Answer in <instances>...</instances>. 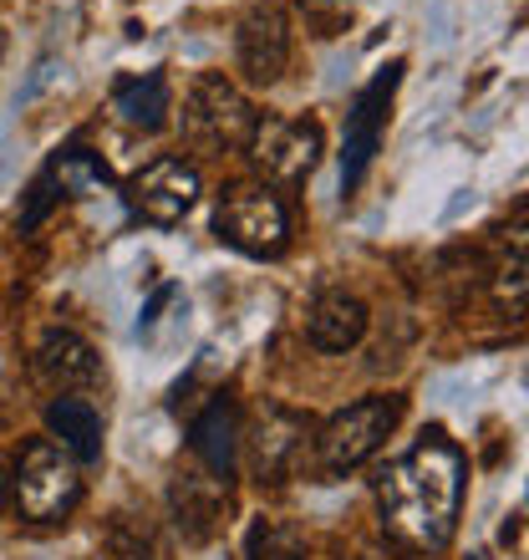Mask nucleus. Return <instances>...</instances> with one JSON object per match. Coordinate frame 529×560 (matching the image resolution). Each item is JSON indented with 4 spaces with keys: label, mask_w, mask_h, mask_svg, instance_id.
<instances>
[{
    "label": "nucleus",
    "mask_w": 529,
    "mask_h": 560,
    "mask_svg": "<svg viewBox=\"0 0 529 560\" xmlns=\"http://www.w3.org/2000/svg\"><path fill=\"white\" fill-rule=\"evenodd\" d=\"M301 11L316 21V36H337V26L352 15V0H301Z\"/></svg>",
    "instance_id": "6ab92c4d"
},
{
    "label": "nucleus",
    "mask_w": 529,
    "mask_h": 560,
    "mask_svg": "<svg viewBox=\"0 0 529 560\" xmlns=\"http://www.w3.org/2000/svg\"><path fill=\"white\" fill-rule=\"evenodd\" d=\"M458 500H463V454L443 433H427L377 479L383 525L418 550H443L454 540Z\"/></svg>",
    "instance_id": "f257e3e1"
},
{
    "label": "nucleus",
    "mask_w": 529,
    "mask_h": 560,
    "mask_svg": "<svg viewBox=\"0 0 529 560\" xmlns=\"http://www.w3.org/2000/svg\"><path fill=\"white\" fill-rule=\"evenodd\" d=\"M245 560H310V550L295 525H264L260 520L245 540Z\"/></svg>",
    "instance_id": "f3484780"
},
{
    "label": "nucleus",
    "mask_w": 529,
    "mask_h": 560,
    "mask_svg": "<svg viewBox=\"0 0 529 560\" xmlns=\"http://www.w3.org/2000/svg\"><path fill=\"white\" fill-rule=\"evenodd\" d=\"M397 77H402V61L383 67V72L372 77L367 88L356 92L352 113H346V153H341V189H356V184H362V174H367L372 153H377V143H383L387 107H392Z\"/></svg>",
    "instance_id": "0eeeda50"
},
{
    "label": "nucleus",
    "mask_w": 529,
    "mask_h": 560,
    "mask_svg": "<svg viewBox=\"0 0 529 560\" xmlns=\"http://www.w3.org/2000/svg\"><path fill=\"white\" fill-rule=\"evenodd\" d=\"M193 454L204 458L209 474H220V479H230V469H235V448H239V428H235V408L224 398H214L204 408V413L193 418Z\"/></svg>",
    "instance_id": "ddd939ff"
},
{
    "label": "nucleus",
    "mask_w": 529,
    "mask_h": 560,
    "mask_svg": "<svg viewBox=\"0 0 529 560\" xmlns=\"http://www.w3.org/2000/svg\"><path fill=\"white\" fill-rule=\"evenodd\" d=\"M36 368L57 393H72V387L97 383V352L92 341H82L77 331H46L42 352H36Z\"/></svg>",
    "instance_id": "f8f14e48"
},
{
    "label": "nucleus",
    "mask_w": 529,
    "mask_h": 560,
    "mask_svg": "<svg viewBox=\"0 0 529 560\" xmlns=\"http://www.w3.org/2000/svg\"><path fill=\"white\" fill-rule=\"evenodd\" d=\"M46 423H51V433L61 439V448L72 458H82V464H92V458L103 454V418H97V408L82 398H57L51 408H46Z\"/></svg>",
    "instance_id": "4468645a"
},
{
    "label": "nucleus",
    "mask_w": 529,
    "mask_h": 560,
    "mask_svg": "<svg viewBox=\"0 0 529 560\" xmlns=\"http://www.w3.org/2000/svg\"><path fill=\"white\" fill-rule=\"evenodd\" d=\"M245 148H250V159L260 163L270 178H280V184H301V178L321 163L326 133H321V122L316 118H255Z\"/></svg>",
    "instance_id": "423d86ee"
},
{
    "label": "nucleus",
    "mask_w": 529,
    "mask_h": 560,
    "mask_svg": "<svg viewBox=\"0 0 529 560\" xmlns=\"http://www.w3.org/2000/svg\"><path fill=\"white\" fill-rule=\"evenodd\" d=\"M132 209L153 224H178L199 205V168L184 159H158L128 184Z\"/></svg>",
    "instance_id": "6e6552de"
},
{
    "label": "nucleus",
    "mask_w": 529,
    "mask_h": 560,
    "mask_svg": "<svg viewBox=\"0 0 529 560\" xmlns=\"http://www.w3.org/2000/svg\"><path fill=\"white\" fill-rule=\"evenodd\" d=\"M51 199H57V184L42 174L36 184H31V205H26V214H21V230H36V224H42V214L51 209Z\"/></svg>",
    "instance_id": "aec40b11"
},
{
    "label": "nucleus",
    "mask_w": 529,
    "mask_h": 560,
    "mask_svg": "<svg viewBox=\"0 0 529 560\" xmlns=\"http://www.w3.org/2000/svg\"><path fill=\"white\" fill-rule=\"evenodd\" d=\"M82 500V474H77L72 454L57 448L51 439H36L21 454V469H15V504L21 515L36 520V525H57L67 520Z\"/></svg>",
    "instance_id": "7ed1b4c3"
},
{
    "label": "nucleus",
    "mask_w": 529,
    "mask_h": 560,
    "mask_svg": "<svg viewBox=\"0 0 529 560\" xmlns=\"http://www.w3.org/2000/svg\"><path fill=\"white\" fill-rule=\"evenodd\" d=\"M214 230L245 255H280L285 240H291V214H285V199L275 189H264V184H230L220 194Z\"/></svg>",
    "instance_id": "20e7f679"
},
{
    "label": "nucleus",
    "mask_w": 529,
    "mask_h": 560,
    "mask_svg": "<svg viewBox=\"0 0 529 560\" xmlns=\"http://www.w3.org/2000/svg\"><path fill=\"white\" fill-rule=\"evenodd\" d=\"M0 504H5V469H0Z\"/></svg>",
    "instance_id": "412c9836"
},
{
    "label": "nucleus",
    "mask_w": 529,
    "mask_h": 560,
    "mask_svg": "<svg viewBox=\"0 0 529 560\" xmlns=\"http://www.w3.org/2000/svg\"><path fill=\"white\" fill-rule=\"evenodd\" d=\"M174 515L178 525L189 530V540H204L214 530V515H220V494H209V500H193V485H174Z\"/></svg>",
    "instance_id": "a211bd4d"
},
{
    "label": "nucleus",
    "mask_w": 529,
    "mask_h": 560,
    "mask_svg": "<svg viewBox=\"0 0 529 560\" xmlns=\"http://www.w3.org/2000/svg\"><path fill=\"white\" fill-rule=\"evenodd\" d=\"M0 51H5V36H0Z\"/></svg>",
    "instance_id": "4be33fe9"
},
{
    "label": "nucleus",
    "mask_w": 529,
    "mask_h": 560,
    "mask_svg": "<svg viewBox=\"0 0 529 560\" xmlns=\"http://www.w3.org/2000/svg\"><path fill=\"white\" fill-rule=\"evenodd\" d=\"M235 57H239V72L250 77L255 88H270L285 61H291V31H285V15L275 5H255L235 31Z\"/></svg>",
    "instance_id": "1a4fd4ad"
},
{
    "label": "nucleus",
    "mask_w": 529,
    "mask_h": 560,
    "mask_svg": "<svg viewBox=\"0 0 529 560\" xmlns=\"http://www.w3.org/2000/svg\"><path fill=\"white\" fill-rule=\"evenodd\" d=\"M113 107H118L122 122L143 128V133H158L163 122H168V77L163 72L128 77V82H118V92H113Z\"/></svg>",
    "instance_id": "2eb2a0df"
},
{
    "label": "nucleus",
    "mask_w": 529,
    "mask_h": 560,
    "mask_svg": "<svg viewBox=\"0 0 529 560\" xmlns=\"http://www.w3.org/2000/svg\"><path fill=\"white\" fill-rule=\"evenodd\" d=\"M306 337L321 352H352L367 337V306L346 291H321L306 311Z\"/></svg>",
    "instance_id": "9d476101"
},
{
    "label": "nucleus",
    "mask_w": 529,
    "mask_h": 560,
    "mask_svg": "<svg viewBox=\"0 0 529 560\" xmlns=\"http://www.w3.org/2000/svg\"><path fill=\"white\" fill-rule=\"evenodd\" d=\"M397 418H402V398H362V402H352V408L331 418L326 433L316 439V448H321V469L326 474L362 469V464H367V458L387 443V433L397 428Z\"/></svg>",
    "instance_id": "39448f33"
},
{
    "label": "nucleus",
    "mask_w": 529,
    "mask_h": 560,
    "mask_svg": "<svg viewBox=\"0 0 529 560\" xmlns=\"http://www.w3.org/2000/svg\"><path fill=\"white\" fill-rule=\"evenodd\" d=\"M46 178H51L61 194H87V189H97V184H107V168H103V159H92L87 148H67V153L51 159Z\"/></svg>",
    "instance_id": "dca6fc26"
},
{
    "label": "nucleus",
    "mask_w": 529,
    "mask_h": 560,
    "mask_svg": "<svg viewBox=\"0 0 529 560\" xmlns=\"http://www.w3.org/2000/svg\"><path fill=\"white\" fill-rule=\"evenodd\" d=\"M301 433H306V423H301L295 413H285V408H264V413L255 418V428L245 433L255 479H280V474L291 469L295 448H301Z\"/></svg>",
    "instance_id": "9b49d317"
},
{
    "label": "nucleus",
    "mask_w": 529,
    "mask_h": 560,
    "mask_svg": "<svg viewBox=\"0 0 529 560\" xmlns=\"http://www.w3.org/2000/svg\"><path fill=\"white\" fill-rule=\"evenodd\" d=\"M255 128V107L245 103V92L220 72H204L184 97V138L199 153H230L245 148Z\"/></svg>",
    "instance_id": "f03ea898"
}]
</instances>
